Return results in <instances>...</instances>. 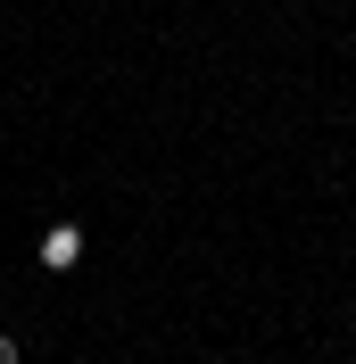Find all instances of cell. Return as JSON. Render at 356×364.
<instances>
[{
	"label": "cell",
	"instance_id": "7a4b0ae2",
	"mask_svg": "<svg viewBox=\"0 0 356 364\" xmlns=\"http://www.w3.org/2000/svg\"><path fill=\"white\" fill-rule=\"evenodd\" d=\"M0 364H25V348H17V340H9V331H0Z\"/></svg>",
	"mask_w": 356,
	"mask_h": 364
},
{
	"label": "cell",
	"instance_id": "6da1fadb",
	"mask_svg": "<svg viewBox=\"0 0 356 364\" xmlns=\"http://www.w3.org/2000/svg\"><path fill=\"white\" fill-rule=\"evenodd\" d=\"M42 265H50V273H75V265H83V232H75V224L42 232Z\"/></svg>",
	"mask_w": 356,
	"mask_h": 364
},
{
	"label": "cell",
	"instance_id": "3957f363",
	"mask_svg": "<svg viewBox=\"0 0 356 364\" xmlns=\"http://www.w3.org/2000/svg\"><path fill=\"white\" fill-rule=\"evenodd\" d=\"M348 348H356V323H348Z\"/></svg>",
	"mask_w": 356,
	"mask_h": 364
}]
</instances>
